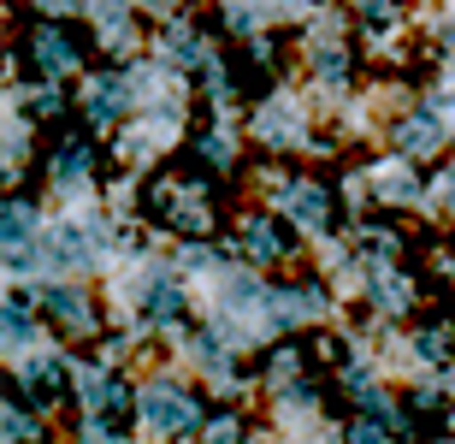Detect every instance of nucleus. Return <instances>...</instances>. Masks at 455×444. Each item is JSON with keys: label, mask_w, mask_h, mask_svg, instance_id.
Listing matches in <instances>:
<instances>
[{"label": "nucleus", "mask_w": 455, "mask_h": 444, "mask_svg": "<svg viewBox=\"0 0 455 444\" xmlns=\"http://www.w3.org/2000/svg\"><path fill=\"white\" fill-rule=\"evenodd\" d=\"M53 314H60V320H71V326H89V308L77 303L71 291H60V296H53Z\"/></svg>", "instance_id": "39448f33"}, {"label": "nucleus", "mask_w": 455, "mask_h": 444, "mask_svg": "<svg viewBox=\"0 0 455 444\" xmlns=\"http://www.w3.org/2000/svg\"><path fill=\"white\" fill-rule=\"evenodd\" d=\"M42 53H48V71H66L71 66V53H66V42H60V36H42Z\"/></svg>", "instance_id": "423d86ee"}, {"label": "nucleus", "mask_w": 455, "mask_h": 444, "mask_svg": "<svg viewBox=\"0 0 455 444\" xmlns=\"http://www.w3.org/2000/svg\"><path fill=\"white\" fill-rule=\"evenodd\" d=\"M325 196H320V190H296V196H290V214H296V220H302V225H320L325 220Z\"/></svg>", "instance_id": "f03ea898"}, {"label": "nucleus", "mask_w": 455, "mask_h": 444, "mask_svg": "<svg viewBox=\"0 0 455 444\" xmlns=\"http://www.w3.org/2000/svg\"><path fill=\"white\" fill-rule=\"evenodd\" d=\"M213 444H236V427L225 421V427H213Z\"/></svg>", "instance_id": "9d476101"}, {"label": "nucleus", "mask_w": 455, "mask_h": 444, "mask_svg": "<svg viewBox=\"0 0 455 444\" xmlns=\"http://www.w3.org/2000/svg\"><path fill=\"white\" fill-rule=\"evenodd\" d=\"M249 243H254V255H278V238H272L267 225H249Z\"/></svg>", "instance_id": "0eeeda50"}, {"label": "nucleus", "mask_w": 455, "mask_h": 444, "mask_svg": "<svg viewBox=\"0 0 455 444\" xmlns=\"http://www.w3.org/2000/svg\"><path fill=\"white\" fill-rule=\"evenodd\" d=\"M349 444H385V439H379V427H355V439Z\"/></svg>", "instance_id": "1a4fd4ad"}, {"label": "nucleus", "mask_w": 455, "mask_h": 444, "mask_svg": "<svg viewBox=\"0 0 455 444\" xmlns=\"http://www.w3.org/2000/svg\"><path fill=\"white\" fill-rule=\"evenodd\" d=\"M443 350H450V343H443V338H438V332H426V338H420V356H432V361H438V356H443Z\"/></svg>", "instance_id": "6e6552de"}, {"label": "nucleus", "mask_w": 455, "mask_h": 444, "mask_svg": "<svg viewBox=\"0 0 455 444\" xmlns=\"http://www.w3.org/2000/svg\"><path fill=\"white\" fill-rule=\"evenodd\" d=\"M432 142H438V125H432V119H408V125H403V149L426 154Z\"/></svg>", "instance_id": "7ed1b4c3"}, {"label": "nucleus", "mask_w": 455, "mask_h": 444, "mask_svg": "<svg viewBox=\"0 0 455 444\" xmlns=\"http://www.w3.org/2000/svg\"><path fill=\"white\" fill-rule=\"evenodd\" d=\"M314 314V303H302V291H284V303H272V320H302Z\"/></svg>", "instance_id": "20e7f679"}, {"label": "nucleus", "mask_w": 455, "mask_h": 444, "mask_svg": "<svg viewBox=\"0 0 455 444\" xmlns=\"http://www.w3.org/2000/svg\"><path fill=\"white\" fill-rule=\"evenodd\" d=\"M142 415H148L154 432H184L189 421H196V403H189L184 392H172V385H154V392L142 397Z\"/></svg>", "instance_id": "f257e3e1"}]
</instances>
